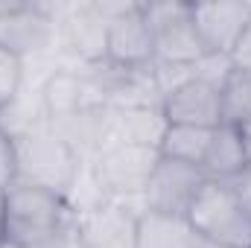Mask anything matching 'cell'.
<instances>
[{
	"mask_svg": "<svg viewBox=\"0 0 251 248\" xmlns=\"http://www.w3.org/2000/svg\"><path fill=\"white\" fill-rule=\"evenodd\" d=\"M105 62L128 70H140L155 62V41H152L149 21L143 15V3L126 0L123 9L108 21Z\"/></svg>",
	"mask_w": 251,
	"mask_h": 248,
	"instance_id": "cell-9",
	"label": "cell"
},
{
	"mask_svg": "<svg viewBox=\"0 0 251 248\" xmlns=\"http://www.w3.org/2000/svg\"><path fill=\"white\" fill-rule=\"evenodd\" d=\"M222 123L243 125L251 123V76L249 73H231L228 82L222 85Z\"/></svg>",
	"mask_w": 251,
	"mask_h": 248,
	"instance_id": "cell-18",
	"label": "cell"
},
{
	"mask_svg": "<svg viewBox=\"0 0 251 248\" xmlns=\"http://www.w3.org/2000/svg\"><path fill=\"white\" fill-rule=\"evenodd\" d=\"M231 64H234L237 73H249L251 76V21H249V26H246V32L240 35L237 47L231 50Z\"/></svg>",
	"mask_w": 251,
	"mask_h": 248,
	"instance_id": "cell-22",
	"label": "cell"
},
{
	"mask_svg": "<svg viewBox=\"0 0 251 248\" xmlns=\"http://www.w3.org/2000/svg\"><path fill=\"white\" fill-rule=\"evenodd\" d=\"M231 73H234L231 56H222V53H204L199 62L193 64V79L207 82V85H213L219 91H222V85L228 82Z\"/></svg>",
	"mask_w": 251,
	"mask_h": 248,
	"instance_id": "cell-20",
	"label": "cell"
},
{
	"mask_svg": "<svg viewBox=\"0 0 251 248\" xmlns=\"http://www.w3.org/2000/svg\"><path fill=\"white\" fill-rule=\"evenodd\" d=\"M210 134H213V128L170 123L164 140H161V146H158V152H161V158L201 167V161L207 155V146H210Z\"/></svg>",
	"mask_w": 251,
	"mask_h": 248,
	"instance_id": "cell-17",
	"label": "cell"
},
{
	"mask_svg": "<svg viewBox=\"0 0 251 248\" xmlns=\"http://www.w3.org/2000/svg\"><path fill=\"white\" fill-rule=\"evenodd\" d=\"M56 50L64 67H94L105 62L108 50V21L100 15L97 3H64L56 21Z\"/></svg>",
	"mask_w": 251,
	"mask_h": 248,
	"instance_id": "cell-7",
	"label": "cell"
},
{
	"mask_svg": "<svg viewBox=\"0 0 251 248\" xmlns=\"http://www.w3.org/2000/svg\"><path fill=\"white\" fill-rule=\"evenodd\" d=\"M231 190H234V196H237V201L243 204V210L251 216V164L231 181Z\"/></svg>",
	"mask_w": 251,
	"mask_h": 248,
	"instance_id": "cell-23",
	"label": "cell"
},
{
	"mask_svg": "<svg viewBox=\"0 0 251 248\" xmlns=\"http://www.w3.org/2000/svg\"><path fill=\"white\" fill-rule=\"evenodd\" d=\"M38 248H85L82 246V240H79V234H76V222H70L67 228H62L53 240H47L44 246Z\"/></svg>",
	"mask_w": 251,
	"mask_h": 248,
	"instance_id": "cell-24",
	"label": "cell"
},
{
	"mask_svg": "<svg viewBox=\"0 0 251 248\" xmlns=\"http://www.w3.org/2000/svg\"><path fill=\"white\" fill-rule=\"evenodd\" d=\"M187 222L204 240L222 243L228 248H251V216L237 201L231 184L204 181L187 210Z\"/></svg>",
	"mask_w": 251,
	"mask_h": 248,
	"instance_id": "cell-3",
	"label": "cell"
},
{
	"mask_svg": "<svg viewBox=\"0 0 251 248\" xmlns=\"http://www.w3.org/2000/svg\"><path fill=\"white\" fill-rule=\"evenodd\" d=\"M15 146H18V175H21L18 181L44 187L59 196L70 193L85 158L64 137H59L50 123L15 140Z\"/></svg>",
	"mask_w": 251,
	"mask_h": 248,
	"instance_id": "cell-2",
	"label": "cell"
},
{
	"mask_svg": "<svg viewBox=\"0 0 251 248\" xmlns=\"http://www.w3.org/2000/svg\"><path fill=\"white\" fill-rule=\"evenodd\" d=\"M196 231L187 222V216H170L143 210L137 216V234L134 248H190L196 243Z\"/></svg>",
	"mask_w": 251,
	"mask_h": 248,
	"instance_id": "cell-15",
	"label": "cell"
},
{
	"mask_svg": "<svg viewBox=\"0 0 251 248\" xmlns=\"http://www.w3.org/2000/svg\"><path fill=\"white\" fill-rule=\"evenodd\" d=\"M0 240H3V196H0Z\"/></svg>",
	"mask_w": 251,
	"mask_h": 248,
	"instance_id": "cell-28",
	"label": "cell"
},
{
	"mask_svg": "<svg viewBox=\"0 0 251 248\" xmlns=\"http://www.w3.org/2000/svg\"><path fill=\"white\" fill-rule=\"evenodd\" d=\"M0 248H26V246H21V243H12V240H6V237H3V240H0Z\"/></svg>",
	"mask_w": 251,
	"mask_h": 248,
	"instance_id": "cell-27",
	"label": "cell"
},
{
	"mask_svg": "<svg viewBox=\"0 0 251 248\" xmlns=\"http://www.w3.org/2000/svg\"><path fill=\"white\" fill-rule=\"evenodd\" d=\"M73 222L64 196L18 181L3 193V237L26 248H38Z\"/></svg>",
	"mask_w": 251,
	"mask_h": 248,
	"instance_id": "cell-1",
	"label": "cell"
},
{
	"mask_svg": "<svg viewBox=\"0 0 251 248\" xmlns=\"http://www.w3.org/2000/svg\"><path fill=\"white\" fill-rule=\"evenodd\" d=\"M143 15H146L149 29H152L155 62L193 67L207 53L201 38H199V32H196L193 15H190V3H181V0L143 3Z\"/></svg>",
	"mask_w": 251,
	"mask_h": 248,
	"instance_id": "cell-6",
	"label": "cell"
},
{
	"mask_svg": "<svg viewBox=\"0 0 251 248\" xmlns=\"http://www.w3.org/2000/svg\"><path fill=\"white\" fill-rule=\"evenodd\" d=\"M161 111L176 125H199V128H216L222 123V94L219 88L190 79L178 91L164 97Z\"/></svg>",
	"mask_w": 251,
	"mask_h": 248,
	"instance_id": "cell-12",
	"label": "cell"
},
{
	"mask_svg": "<svg viewBox=\"0 0 251 248\" xmlns=\"http://www.w3.org/2000/svg\"><path fill=\"white\" fill-rule=\"evenodd\" d=\"M158 161H161L158 149L128 146V143L108 146L97 158H91L100 181L108 193V201L123 204L128 210H134L137 216L143 213V190L149 184Z\"/></svg>",
	"mask_w": 251,
	"mask_h": 248,
	"instance_id": "cell-5",
	"label": "cell"
},
{
	"mask_svg": "<svg viewBox=\"0 0 251 248\" xmlns=\"http://www.w3.org/2000/svg\"><path fill=\"white\" fill-rule=\"evenodd\" d=\"M190 15L204 50L231 56L251 21V3H190Z\"/></svg>",
	"mask_w": 251,
	"mask_h": 248,
	"instance_id": "cell-10",
	"label": "cell"
},
{
	"mask_svg": "<svg viewBox=\"0 0 251 248\" xmlns=\"http://www.w3.org/2000/svg\"><path fill=\"white\" fill-rule=\"evenodd\" d=\"M21 88H24V59L0 47V105L15 99Z\"/></svg>",
	"mask_w": 251,
	"mask_h": 248,
	"instance_id": "cell-19",
	"label": "cell"
},
{
	"mask_svg": "<svg viewBox=\"0 0 251 248\" xmlns=\"http://www.w3.org/2000/svg\"><path fill=\"white\" fill-rule=\"evenodd\" d=\"M76 234L85 248H134L137 213L123 204H102L88 213L73 216Z\"/></svg>",
	"mask_w": 251,
	"mask_h": 248,
	"instance_id": "cell-11",
	"label": "cell"
},
{
	"mask_svg": "<svg viewBox=\"0 0 251 248\" xmlns=\"http://www.w3.org/2000/svg\"><path fill=\"white\" fill-rule=\"evenodd\" d=\"M47 125V114L41 105V94L35 88H21L15 99L0 105V131L12 140H21L32 131Z\"/></svg>",
	"mask_w": 251,
	"mask_h": 248,
	"instance_id": "cell-16",
	"label": "cell"
},
{
	"mask_svg": "<svg viewBox=\"0 0 251 248\" xmlns=\"http://www.w3.org/2000/svg\"><path fill=\"white\" fill-rule=\"evenodd\" d=\"M243 131V140H246V152H249V161H251V123L240 128Z\"/></svg>",
	"mask_w": 251,
	"mask_h": 248,
	"instance_id": "cell-26",
	"label": "cell"
},
{
	"mask_svg": "<svg viewBox=\"0 0 251 248\" xmlns=\"http://www.w3.org/2000/svg\"><path fill=\"white\" fill-rule=\"evenodd\" d=\"M167 128H170V120L164 117L161 105H128V108L108 105V140H105V149L117 146V143L158 149Z\"/></svg>",
	"mask_w": 251,
	"mask_h": 248,
	"instance_id": "cell-13",
	"label": "cell"
},
{
	"mask_svg": "<svg viewBox=\"0 0 251 248\" xmlns=\"http://www.w3.org/2000/svg\"><path fill=\"white\" fill-rule=\"evenodd\" d=\"M18 146L9 134L0 131V196L18 184Z\"/></svg>",
	"mask_w": 251,
	"mask_h": 248,
	"instance_id": "cell-21",
	"label": "cell"
},
{
	"mask_svg": "<svg viewBox=\"0 0 251 248\" xmlns=\"http://www.w3.org/2000/svg\"><path fill=\"white\" fill-rule=\"evenodd\" d=\"M64 3L0 0V47L21 59L47 56L56 50V21Z\"/></svg>",
	"mask_w": 251,
	"mask_h": 248,
	"instance_id": "cell-4",
	"label": "cell"
},
{
	"mask_svg": "<svg viewBox=\"0 0 251 248\" xmlns=\"http://www.w3.org/2000/svg\"><path fill=\"white\" fill-rule=\"evenodd\" d=\"M204 181L207 178H204L201 167L161 158L146 190H143V210L170 213V216H187L190 204L199 196Z\"/></svg>",
	"mask_w": 251,
	"mask_h": 248,
	"instance_id": "cell-8",
	"label": "cell"
},
{
	"mask_svg": "<svg viewBox=\"0 0 251 248\" xmlns=\"http://www.w3.org/2000/svg\"><path fill=\"white\" fill-rule=\"evenodd\" d=\"M190 248H228V246H222V243H213V240H204V237H196V243Z\"/></svg>",
	"mask_w": 251,
	"mask_h": 248,
	"instance_id": "cell-25",
	"label": "cell"
},
{
	"mask_svg": "<svg viewBox=\"0 0 251 248\" xmlns=\"http://www.w3.org/2000/svg\"><path fill=\"white\" fill-rule=\"evenodd\" d=\"M249 164L251 161H249V152H246L243 131L237 125L219 123L213 128V134H210V146H207V155L201 161L204 178L231 184Z\"/></svg>",
	"mask_w": 251,
	"mask_h": 248,
	"instance_id": "cell-14",
	"label": "cell"
}]
</instances>
